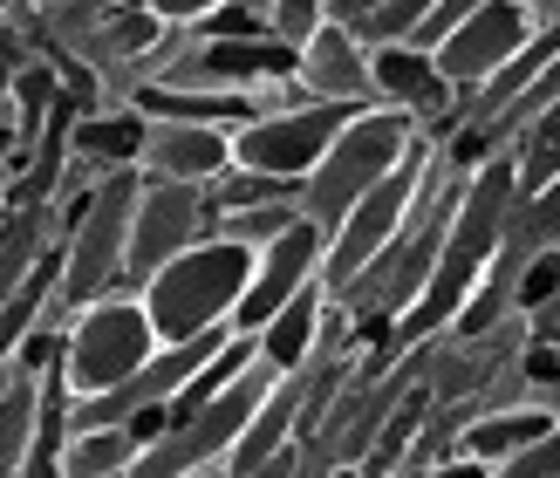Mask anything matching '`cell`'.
<instances>
[{"instance_id":"cell-1","label":"cell","mask_w":560,"mask_h":478,"mask_svg":"<svg viewBox=\"0 0 560 478\" xmlns=\"http://www.w3.org/2000/svg\"><path fill=\"white\" fill-rule=\"evenodd\" d=\"M246 288H254V253H246V240H212V246H191L172 267L151 273L144 315L158 328V342L185 349V342H206L212 322L226 315Z\"/></svg>"},{"instance_id":"cell-2","label":"cell","mask_w":560,"mask_h":478,"mask_svg":"<svg viewBox=\"0 0 560 478\" xmlns=\"http://www.w3.org/2000/svg\"><path fill=\"white\" fill-rule=\"evenodd\" d=\"M506 191H513V164H492V172L471 185L458 233H452V246L438 253V273L424 280V294L410 301V315H404V328H397V342H417V335H431L438 322H452V307H465L471 280H479L486 253H492V226H499V206H506Z\"/></svg>"},{"instance_id":"cell-3","label":"cell","mask_w":560,"mask_h":478,"mask_svg":"<svg viewBox=\"0 0 560 478\" xmlns=\"http://www.w3.org/2000/svg\"><path fill=\"white\" fill-rule=\"evenodd\" d=\"M410 151H417V144H410L404 109H370V117H355L342 137H335V151L322 158L315 185H307V206H315V219H349V212L389 178V164H404Z\"/></svg>"},{"instance_id":"cell-4","label":"cell","mask_w":560,"mask_h":478,"mask_svg":"<svg viewBox=\"0 0 560 478\" xmlns=\"http://www.w3.org/2000/svg\"><path fill=\"white\" fill-rule=\"evenodd\" d=\"M151 342H158V328L144 307H130V301H103L90 307V322L75 328V342H69V397H117L124 383H137L151 370Z\"/></svg>"},{"instance_id":"cell-5","label":"cell","mask_w":560,"mask_h":478,"mask_svg":"<svg viewBox=\"0 0 560 478\" xmlns=\"http://www.w3.org/2000/svg\"><path fill=\"white\" fill-rule=\"evenodd\" d=\"M355 117L342 103H322V109H294V117H267L240 137V164L254 178H307V172H322V158L335 151V137H342Z\"/></svg>"},{"instance_id":"cell-6","label":"cell","mask_w":560,"mask_h":478,"mask_svg":"<svg viewBox=\"0 0 560 478\" xmlns=\"http://www.w3.org/2000/svg\"><path fill=\"white\" fill-rule=\"evenodd\" d=\"M417 178H424V151H410V158L397 164V178H383L370 199L349 212L342 246H335V260H328V280H335V288H342V280H355V273L389 246V233L404 226V212H410V199H417Z\"/></svg>"},{"instance_id":"cell-7","label":"cell","mask_w":560,"mask_h":478,"mask_svg":"<svg viewBox=\"0 0 560 478\" xmlns=\"http://www.w3.org/2000/svg\"><path fill=\"white\" fill-rule=\"evenodd\" d=\"M526 27H534L526 8H471L458 21V35L438 48V75L444 82H479L492 69L506 75V62L526 55Z\"/></svg>"},{"instance_id":"cell-8","label":"cell","mask_w":560,"mask_h":478,"mask_svg":"<svg viewBox=\"0 0 560 478\" xmlns=\"http://www.w3.org/2000/svg\"><path fill=\"white\" fill-rule=\"evenodd\" d=\"M260 404H267V389H260V383H233V389H219V397H212L199 417H191L185 431H172V438H164L158 452L144 458V471H151V478H172L178 465L219 452V444H233V438L260 417Z\"/></svg>"},{"instance_id":"cell-9","label":"cell","mask_w":560,"mask_h":478,"mask_svg":"<svg viewBox=\"0 0 560 478\" xmlns=\"http://www.w3.org/2000/svg\"><path fill=\"white\" fill-rule=\"evenodd\" d=\"M315 260H322V233H315V219H294V226L267 246V260H260V273H254V288H246L240 328H267L280 307L301 294V280H307V267H315Z\"/></svg>"},{"instance_id":"cell-10","label":"cell","mask_w":560,"mask_h":478,"mask_svg":"<svg viewBox=\"0 0 560 478\" xmlns=\"http://www.w3.org/2000/svg\"><path fill=\"white\" fill-rule=\"evenodd\" d=\"M130 212H137V191H130V178H117V185H109L103 191V199H96V212H90V226H82V246L69 253V294L82 301V294H90L96 288V280L109 273V267H117L124 260V240H130ZM130 267V260H124Z\"/></svg>"},{"instance_id":"cell-11","label":"cell","mask_w":560,"mask_h":478,"mask_svg":"<svg viewBox=\"0 0 560 478\" xmlns=\"http://www.w3.org/2000/svg\"><path fill=\"white\" fill-rule=\"evenodd\" d=\"M137 212H144V219H137V240H130V267H172L185 233H191V219H199L191 199L178 185H158V191H144Z\"/></svg>"},{"instance_id":"cell-12","label":"cell","mask_w":560,"mask_h":478,"mask_svg":"<svg viewBox=\"0 0 560 478\" xmlns=\"http://www.w3.org/2000/svg\"><path fill=\"white\" fill-rule=\"evenodd\" d=\"M151 164L164 172V185H185V178H212L226 164V137L206 130V124H164L151 137Z\"/></svg>"},{"instance_id":"cell-13","label":"cell","mask_w":560,"mask_h":478,"mask_svg":"<svg viewBox=\"0 0 560 478\" xmlns=\"http://www.w3.org/2000/svg\"><path fill=\"white\" fill-rule=\"evenodd\" d=\"M370 75H376V90H389L397 103H417V109H438L444 90H452V82H444L417 48H383L376 62H370Z\"/></svg>"},{"instance_id":"cell-14","label":"cell","mask_w":560,"mask_h":478,"mask_svg":"<svg viewBox=\"0 0 560 478\" xmlns=\"http://www.w3.org/2000/svg\"><path fill=\"white\" fill-rule=\"evenodd\" d=\"M301 55L288 42H212L206 48V75L226 82H254V75H294Z\"/></svg>"},{"instance_id":"cell-15","label":"cell","mask_w":560,"mask_h":478,"mask_svg":"<svg viewBox=\"0 0 560 478\" xmlns=\"http://www.w3.org/2000/svg\"><path fill=\"white\" fill-rule=\"evenodd\" d=\"M151 117L172 124H254V96H178V90H144L137 96Z\"/></svg>"},{"instance_id":"cell-16","label":"cell","mask_w":560,"mask_h":478,"mask_svg":"<svg viewBox=\"0 0 560 478\" xmlns=\"http://www.w3.org/2000/svg\"><path fill=\"white\" fill-rule=\"evenodd\" d=\"M42 404H48V389H35V383L8 389V410H0V471L8 478H21V465H27V438L42 424Z\"/></svg>"},{"instance_id":"cell-17","label":"cell","mask_w":560,"mask_h":478,"mask_svg":"<svg viewBox=\"0 0 560 478\" xmlns=\"http://www.w3.org/2000/svg\"><path fill=\"white\" fill-rule=\"evenodd\" d=\"M307 75H315V90L322 96H355L362 90V62H355V42L349 35H315L307 42Z\"/></svg>"},{"instance_id":"cell-18","label":"cell","mask_w":560,"mask_h":478,"mask_svg":"<svg viewBox=\"0 0 560 478\" xmlns=\"http://www.w3.org/2000/svg\"><path fill=\"white\" fill-rule=\"evenodd\" d=\"M540 438H553V417L547 410H520V417L471 424V452H479V458H513V452H534Z\"/></svg>"},{"instance_id":"cell-19","label":"cell","mask_w":560,"mask_h":478,"mask_svg":"<svg viewBox=\"0 0 560 478\" xmlns=\"http://www.w3.org/2000/svg\"><path fill=\"white\" fill-rule=\"evenodd\" d=\"M288 417H294V389H267V404H260V417L240 431V452H233V471H260L267 465V452L280 444V431H288Z\"/></svg>"},{"instance_id":"cell-20","label":"cell","mask_w":560,"mask_h":478,"mask_svg":"<svg viewBox=\"0 0 560 478\" xmlns=\"http://www.w3.org/2000/svg\"><path fill=\"white\" fill-rule=\"evenodd\" d=\"M75 151H90L103 164H130L137 151H151V137H144L137 117H103V124H82L75 130Z\"/></svg>"},{"instance_id":"cell-21","label":"cell","mask_w":560,"mask_h":478,"mask_svg":"<svg viewBox=\"0 0 560 478\" xmlns=\"http://www.w3.org/2000/svg\"><path fill=\"white\" fill-rule=\"evenodd\" d=\"M307 335H315V301L294 294L280 315L267 322V355L280 362V370H301V355H307Z\"/></svg>"},{"instance_id":"cell-22","label":"cell","mask_w":560,"mask_h":478,"mask_svg":"<svg viewBox=\"0 0 560 478\" xmlns=\"http://www.w3.org/2000/svg\"><path fill=\"white\" fill-rule=\"evenodd\" d=\"M424 410H431V389H410V397L397 404V417H389V431H383V444H376L370 471H389V465H397V452L417 438V424H424Z\"/></svg>"},{"instance_id":"cell-23","label":"cell","mask_w":560,"mask_h":478,"mask_svg":"<svg viewBox=\"0 0 560 478\" xmlns=\"http://www.w3.org/2000/svg\"><path fill=\"white\" fill-rule=\"evenodd\" d=\"M553 172H560V103L534 124V137H526V164H520V178H526V185H547Z\"/></svg>"},{"instance_id":"cell-24","label":"cell","mask_w":560,"mask_h":478,"mask_svg":"<svg viewBox=\"0 0 560 478\" xmlns=\"http://www.w3.org/2000/svg\"><path fill=\"white\" fill-rule=\"evenodd\" d=\"M124 458H137V444H130V431H96V438H82L75 444V471H117Z\"/></svg>"},{"instance_id":"cell-25","label":"cell","mask_w":560,"mask_h":478,"mask_svg":"<svg viewBox=\"0 0 560 478\" xmlns=\"http://www.w3.org/2000/svg\"><path fill=\"white\" fill-rule=\"evenodd\" d=\"M55 273H62V267H55V253H48V260H35V273L21 280V294H8V342H14V335L27 328V315H35V301L55 288Z\"/></svg>"},{"instance_id":"cell-26","label":"cell","mask_w":560,"mask_h":478,"mask_svg":"<svg viewBox=\"0 0 560 478\" xmlns=\"http://www.w3.org/2000/svg\"><path fill=\"white\" fill-rule=\"evenodd\" d=\"M349 21H362V35H417V21H424V8H370V14H355L349 8Z\"/></svg>"},{"instance_id":"cell-27","label":"cell","mask_w":560,"mask_h":478,"mask_svg":"<svg viewBox=\"0 0 560 478\" xmlns=\"http://www.w3.org/2000/svg\"><path fill=\"white\" fill-rule=\"evenodd\" d=\"M471 8H424V21H417V35H410V48L424 55V48H444V35H458V21H465Z\"/></svg>"},{"instance_id":"cell-28","label":"cell","mask_w":560,"mask_h":478,"mask_svg":"<svg viewBox=\"0 0 560 478\" xmlns=\"http://www.w3.org/2000/svg\"><path fill=\"white\" fill-rule=\"evenodd\" d=\"M560 294V253H547V260H534V273L520 280V307H547Z\"/></svg>"},{"instance_id":"cell-29","label":"cell","mask_w":560,"mask_h":478,"mask_svg":"<svg viewBox=\"0 0 560 478\" xmlns=\"http://www.w3.org/2000/svg\"><path fill=\"white\" fill-rule=\"evenodd\" d=\"M526 383L547 389V397H560V349H553V342H534V349H526Z\"/></svg>"},{"instance_id":"cell-30","label":"cell","mask_w":560,"mask_h":478,"mask_svg":"<svg viewBox=\"0 0 560 478\" xmlns=\"http://www.w3.org/2000/svg\"><path fill=\"white\" fill-rule=\"evenodd\" d=\"M273 191H280V178H233L219 206H226V212H254L260 199H273Z\"/></svg>"},{"instance_id":"cell-31","label":"cell","mask_w":560,"mask_h":478,"mask_svg":"<svg viewBox=\"0 0 560 478\" xmlns=\"http://www.w3.org/2000/svg\"><path fill=\"white\" fill-rule=\"evenodd\" d=\"M151 42H158V14H124L117 21V48L124 55H144Z\"/></svg>"},{"instance_id":"cell-32","label":"cell","mask_w":560,"mask_h":478,"mask_svg":"<svg viewBox=\"0 0 560 478\" xmlns=\"http://www.w3.org/2000/svg\"><path fill=\"white\" fill-rule=\"evenodd\" d=\"M273 14H254V8H226V14H206V27L212 35H260Z\"/></svg>"},{"instance_id":"cell-33","label":"cell","mask_w":560,"mask_h":478,"mask_svg":"<svg viewBox=\"0 0 560 478\" xmlns=\"http://www.w3.org/2000/svg\"><path fill=\"white\" fill-rule=\"evenodd\" d=\"M499 294H506V280H486V288H479V294L465 301V335H479V328L492 322V307H499Z\"/></svg>"},{"instance_id":"cell-34","label":"cell","mask_w":560,"mask_h":478,"mask_svg":"<svg viewBox=\"0 0 560 478\" xmlns=\"http://www.w3.org/2000/svg\"><path fill=\"white\" fill-rule=\"evenodd\" d=\"M513 478H560V438H540V452H534V458H520Z\"/></svg>"},{"instance_id":"cell-35","label":"cell","mask_w":560,"mask_h":478,"mask_svg":"<svg viewBox=\"0 0 560 478\" xmlns=\"http://www.w3.org/2000/svg\"><path fill=\"white\" fill-rule=\"evenodd\" d=\"M288 226H294L288 212H246L240 226H233V240H246V233H273V240H280V233H288Z\"/></svg>"},{"instance_id":"cell-36","label":"cell","mask_w":560,"mask_h":478,"mask_svg":"<svg viewBox=\"0 0 560 478\" xmlns=\"http://www.w3.org/2000/svg\"><path fill=\"white\" fill-rule=\"evenodd\" d=\"M315 21H322L315 8H273V27H280V35H294V42L315 35Z\"/></svg>"},{"instance_id":"cell-37","label":"cell","mask_w":560,"mask_h":478,"mask_svg":"<svg viewBox=\"0 0 560 478\" xmlns=\"http://www.w3.org/2000/svg\"><path fill=\"white\" fill-rule=\"evenodd\" d=\"M438 478H486V471H479V465H444Z\"/></svg>"},{"instance_id":"cell-38","label":"cell","mask_w":560,"mask_h":478,"mask_svg":"<svg viewBox=\"0 0 560 478\" xmlns=\"http://www.w3.org/2000/svg\"><path fill=\"white\" fill-rule=\"evenodd\" d=\"M342 478H355V471H342Z\"/></svg>"}]
</instances>
